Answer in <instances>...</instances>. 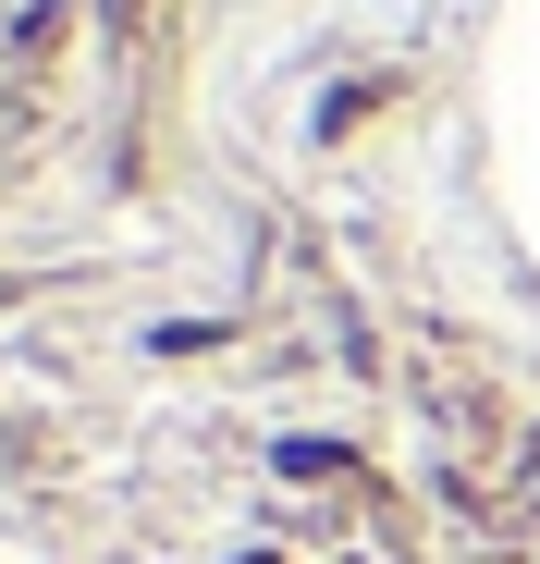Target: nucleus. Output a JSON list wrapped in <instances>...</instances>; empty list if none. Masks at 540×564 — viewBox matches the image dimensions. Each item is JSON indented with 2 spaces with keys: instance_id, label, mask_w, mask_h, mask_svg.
<instances>
[]
</instances>
